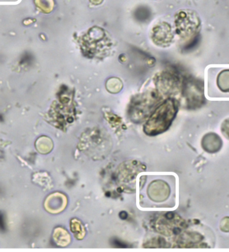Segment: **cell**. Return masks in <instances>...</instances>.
Listing matches in <instances>:
<instances>
[{
	"mask_svg": "<svg viewBox=\"0 0 229 252\" xmlns=\"http://www.w3.org/2000/svg\"><path fill=\"white\" fill-rule=\"evenodd\" d=\"M177 106L172 100H168L152 114L146 123L144 130L148 134L155 135L164 132L174 120Z\"/></svg>",
	"mask_w": 229,
	"mask_h": 252,
	"instance_id": "6da1fadb",
	"label": "cell"
}]
</instances>
